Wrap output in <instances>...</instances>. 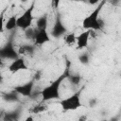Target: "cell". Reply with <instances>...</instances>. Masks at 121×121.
<instances>
[{
  "label": "cell",
  "instance_id": "cell-1",
  "mask_svg": "<svg viewBox=\"0 0 121 121\" xmlns=\"http://www.w3.org/2000/svg\"><path fill=\"white\" fill-rule=\"evenodd\" d=\"M66 61V65H65V69L63 71V73L59 76L55 80L51 81L49 85H47L46 87H44L42 91H41V96H42V101L43 102H46L49 100H53V99H60V88L61 83L63 82L64 79H66L68 74L70 73V65L71 62L68 59L65 60Z\"/></svg>",
  "mask_w": 121,
  "mask_h": 121
},
{
  "label": "cell",
  "instance_id": "cell-18",
  "mask_svg": "<svg viewBox=\"0 0 121 121\" xmlns=\"http://www.w3.org/2000/svg\"><path fill=\"white\" fill-rule=\"evenodd\" d=\"M66 78H67V79L69 80V82H70L71 84H73V85H78V83H80V80H81V77H80L79 75H73V74H71V73L68 74V76H67Z\"/></svg>",
  "mask_w": 121,
  "mask_h": 121
},
{
  "label": "cell",
  "instance_id": "cell-2",
  "mask_svg": "<svg viewBox=\"0 0 121 121\" xmlns=\"http://www.w3.org/2000/svg\"><path fill=\"white\" fill-rule=\"evenodd\" d=\"M106 2L107 1L105 0H100L97 6L95 8V9L82 20V27L85 30H95V31L102 30L104 23L102 19L99 17V15Z\"/></svg>",
  "mask_w": 121,
  "mask_h": 121
},
{
  "label": "cell",
  "instance_id": "cell-31",
  "mask_svg": "<svg viewBox=\"0 0 121 121\" xmlns=\"http://www.w3.org/2000/svg\"><path fill=\"white\" fill-rule=\"evenodd\" d=\"M105 1H108V0H105Z\"/></svg>",
  "mask_w": 121,
  "mask_h": 121
},
{
  "label": "cell",
  "instance_id": "cell-27",
  "mask_svg": "<svg viewBox=\"0 0 121 121\" xmlns=\"http://www.w3.org/2000/svg\"><path fill=\"white\" fill-rule=\"evenodd\" d=\"M3 81H4V78H3L2 74L0 73V84H1V83H3Z\"/></svg>",
  "mask_w": 121,
  "mask_h": 121
},
{
  "label": "cell",
  "instance_id": "cell-25",
  "mask_svg": "<svg viewBox=\"0 0 121 121\" xmlns=\"http://www.w3.org/2000/svg\"><path fill=\"white\" fill-rule=\"evenodd\" d=\"M96 103H97V100H96L95 98H91V99L89 100V106H90L91 108L95 107V106H96Z\"/></svg>",
  "mask_w": 121,
  "mask_h": 121
},
{
  "label": "cell",
  "instance_id": "cell-16",
  "mask_svg": "<svg viewBox=\"0 0 121 121\" xmlns=\"http://www.w3.org/2000/svg\"><path fill=\"white\" fill-rule=\"evenodd\" d=\"M64 43L67 45H74L76 43V40H77V36L75 35L74 32H70V33H66L64 36Z\"/></svg>",
  "mask_w": 121,
  "mask_h": 121
},
{
  "label": "cell",
  "instance_id": "cell-17",
  "mask_svg": "<svg viewBox=\"0 0 121 121\" xmlns=\"http://www.w3.org/2000/svg\"><path fill=\"white\" fill-rule=\"evenodd\" d=\"M47 110V106L43 103H41V104H38V105H35L33 108L30 109V112L32 113H41V112H43Z\"/></svg>",
  "mask_w": 121,
  "mask_h": 121
},
{
  "label": "cell",
  "instance_id": "cell-30",
  "mask_svg": "<svg viewBox=\"0 0 121 121\" xmlns=\"http://www.w3.org/2000/svg\"><path fill=\"white\" fill-rule=\"evenodd\" d=\"M73 1H83V2H87V0H73Z\"/></svg>",
  "mask_w": 121,
  "mask_h": 121
},
{
  "label": "cell",
  "instance_id": "cell-5",
  "mask_svg": "<svg viewBox=\"0 0 121 121\" xmlns=\"http://www.w3.org/2000/svg\"><path fill=\"white\" fill-rule=\"evenodd\" d=\"M19 57L17 50L15 49L13 43L11 40L8 41L3 46L0 47V59H7V60H14Z\"/></svg>",
  "mask_w": 121,
  "mask_h": 121
},
{
  "label": "cell",
  "instance_id": "cell-21",
  "mask_svg": "<svg viewBox=\"0 0 121 121\" xmlns=\"http://www.w3.org/2000/svg\"><path fill=\"white\" fill-rule=\"evenodd\" d=\"M4 12L3 11L2 13H0V33L4 32V29H5V21H4Z\"/></svg>",
  "mask_w": 121,
  "mask_h": 121
},
{
  "label": "cell",
  "instance_id": "cell-19",
  "mask_svg": "<svg viewBox=\"0 0 121 121\" xmlns=\"http://www.w3.org/2000/svg\"><path fill=\"white\" fill-rule=\"evenodd\" d=\"M78 59V61L83 65H87L90 63V55L87 52H83L79 54Z\"/></svg>",
  "mask_w": 121,
  "mask_h": 121
},
{
  "label": "cell",
  "instance_id": "cell-9",
  "mask_svg": "<svg viewBox=\"0 0 121 121\" xmlns=\"http://www.w3.org/2000/svg\"><path fill=\"white\" fill-rule=\"evenodd\" d=\"M26 69H27V64L25 59L22 57H18L12 60V61L9 65V71L11 73H17L21 70H26Z\"/></svg>",
  "mask_w": 121,
  "mask_h": 121
},
{
  "label": "cell",
  "instance_id": "cell-13",
  "mask_svg": "<svg viewBox=\"0 0 121 121\" xmlns=\"http://www.w3.org/2000/svg\"><path fill=\"white\" fill-rule=\"evenodd\" d=\"M36 49V45L34 44H29V43H26V44H22L19 49H18V54L20 55H32L35 52Z\"/></svg>",
  "mask_w": 121,
  "mask_h": 121
},
{
  "label": "cell",
  "instance_id": "cell-6",
  "mask_svg": "<svg viewBox=\"0 0 121 121\" xmlns=\"http://www.w3.org/2000/svg\"><path fill=\"white\" fill-rule=\"evenodd\" d=\"M67 33V28L66 26H64L62 20H61V17H60V14L58 13L57 16H56V20H55V23L51 28V31H50V35L53 37V38H56V39H59L62 36H64L65 34Z\"/></svg>",
  "mask_w": 121,
  "mask_h": 121
},
{
  "label": "cell",
  "instance_id": "cell-14",
  "mask_svg": "<svg viewBox=\"0 0 121 121\" xmlns=\"http://www.w3.org/2000/svg\"><path fill=\"white\" fill-rule=\"evenodd\" d=\"M48 26V14L43 13L42 16H40L36 21V27L37 28H46Z\"/></svg>",
  "mask_w": 121,
  "mask_h": 121
},
{
  "label": "cell",
  "instance_id": "cell-8",
  "mask_svg": "<svg viewBox=\"0 0 121 121\" xmlns=\"http://www.w3.org/2000/svg\"><path fill=\"white\" fill-rule=\"evenodd\" d=\"M33 41L35 45H43L45 43H48L50 41V35L47 32V29L36 27V32Z\"/></svg>",
  "mask_w": 121,
  "mask_h": 121
},
{
  "label": "cell",
  "instance_id": "cell-28",
  "mask_svg": "<svg viewBox=\"0 0 121 121\" xmlns=\"http://www.w3.org/2000/svg\"><path fill=\"white\" fill-rule=\"evenodd\" d=\"M26 120H27V121H28V120H33V118H32L31 116H29V117H27V118H26Z\"/></svg>",
  "mask_w": 121,
  "mask_h": 121
},
{
  "label": "cell",
  "instance_id": "cell-15",
  "mask_svg": "<svg viewBox=\"0 0 121 121\" xmlns=\"http://www.w3.org/2000/svg\"><path fill=\"white\" fill-rule=\"evenodd\" d=\"M17 28V16L16 15H11L7 22L5 23V29L7 30H13Z\"/></svg>",
  "mask_w": 121,
  "mask_h": 121
},
{
  "label": "cell",
  "instance_id": "cell-12",
  "mask_svg": "<svg viewBox=\"0 0 121 121\" xmlns=\"http://www.w3.org/2000/svg\"><path fill=\"white\" fill-rule=\"evenodd\" d=\"M19 94H17L14 90L12 91H9V92H5V93H2V98L3 100L7 101V102H18L20 99H19Z\"/></svg>",
  "mask_w": 121,
  "mask_h": 121
},
{
  "label": "cell",
  "instance_id": "cell-3",
  "mask_svg": "<svg viewBox=\"0 0 121 121\" xmlns=\"http://www.w3.org/2000/svg\"><path fill=\"white\" fill-rule=\"evenodd\" d=\"M83 88L78 90L77 92H75L73 95L60 100V105L61 107V109L64 112H68V111H76L78 109H79L81 107V101H80V95L82 92Z\"/></svg>",
  "mask_w": 121,
  "mask_h": 121
},
{
  "label": "cell",
  "instance_id": "cell-4",
  "mask_svg": "<svg viewBox=\"0 0 121 121\" xmlns=\"http://www.w3.org/2000/svg\"><path fill=\"white\" fill-rule=\"evenodd\" d=\"M34 7H35V1H32L31 5L20 16H17V27L25 30L31 26L33 22Z\"/></svg>",
  "mask_w": 121,
  "mask_h": 121
},
{
  "label": "cell",
  "instance_id": "cell-24",
  "mask_svg": "<svg viewBox=\"0 0 121 121\" xmlns=\"http://www.w3.org/2000/svg\"><path fill=\"white\" fill-rule=\"evenodd\" d=\"M42 78V74H41V71H37L36 72V74L34 75V81L36 82V81H39L40 79Z\"/></svg>",
  "mask_w": 121,
  "mask_h": 121
},
{
  "label": "cell",
  "instance_id": "cell-26",
  "mask_svg": "<svg viewBox=\"0 0 121 121\" xmlns=\"http://www.w3.org/2000/svg\"><path fill=\"white\" fill-rule=\"evenodd\" d=\"M100 0H87V2L90 4V5H96L99 3Z\"/></svg>",
  "mask_w": 121,
  "mask_h": 121
},
{
  "label": "cell",
  "instance_id": "cell-10",
  "mask_svg": "<svg viewBox=\"0 0 121 121\" xmlns=\"http://www.w3.org/2000/svg\"><path fill=\"white\" fill-rule=\"evenodd\" d=\"M90 34H91V30H85V31L81 32L77 37L76 43H77V47L78 49H83V48H86L88 46Z\"/></svg>",
  "mask_w": 121,
  "mask_h": 121
},
{
  "label": "cell",
  "instance_id": "cell-11",
  "mask_svg": "<svg viewBox=\"0 0 121 121\" xmlns=\"http://www.w3.org/2000/svg\"><path fill=\"white\" fill-rule=\"evenodd\" d=\"M21 112H22V110L20 107L12 110V111H9V112H6L4 113V116H3V120L5 121H15V120H19L20 117H21Z\"/></svg>",
  "mask_w": 121,
  "mask_h": 121
},
{
  "label": "cell",
  "instance_id": "cell-20",
  "mask_svg": "<svg viewBox=\"0 0 121 121\" xmlns=\"http://www.w3.org/2000/svg\"><path fill=\"white\" fill-rule=\"evenodd\" d=\"M35 32H36V28H33V27H31V26L24 30L25 37H26V39H28V40H33V39H34Z\"/></svg>",
  "mask_w": 121,
  "mask_h": 121
},
{
  "label": "cell",
  "instance_id": "cell-23",
  "mask_svg": "<svg viewBox=\"0 0 121 121\" xmlns=\"http://www.w3.org/2000/svg\"><path fill=\"white\" fill-rule=\"evenodd\" d=\"M60 0H51V7L54 9H58L60 6Z\"/></svg>",
  "mask_w": 121,
  "mask_h": 121
},
{
  "label": "cell",
  "instance_id": "cell-29",
  "mask_svg": "<svg viewBox=\"0 0 121 121\" xmlns=\"http://www.w3.org/2000/svg\"><path fill=\"white\" fill-rule=\"evenodd\" d=\"M22 3H26V2H27V0H20Z\"/></svg>",
  "mask_w": 121,
  "mask_h": 121
},
{
  "label": "cell",
  "instance_id": "cell-7",
  "mask_svg": "<svg viewBox=\"0 0 121 121\" xmlns=\"http://www.w3.org/2000/svg\"><path fill=\"white\" fill-rule=\"evenodd\" d=\"M34 84H35L34 79H31V80H28V81H26L23 84H19V85L14 86L12 90H14L20 95H23V96H26V97L31 96L32 93H33Z\"/></svg>",
  "mask_w": 121,
  "mask_h": 121
},
{
  "label": "cell",
  "instance_id": "cell-22",
  "mask_svg": "<svg viewBox=\"0 0 121 121\" xmlns=\"http://www.w3.org/2000/svg\"><path fill=\"white\" fill-rule=\"evenodd\" d=\"M107 2H109L113 7H119L120 3H121V0H108Z\"/></svg>",
  "mask_w": 121,
  "mask_h": 121
}]
</instances>
